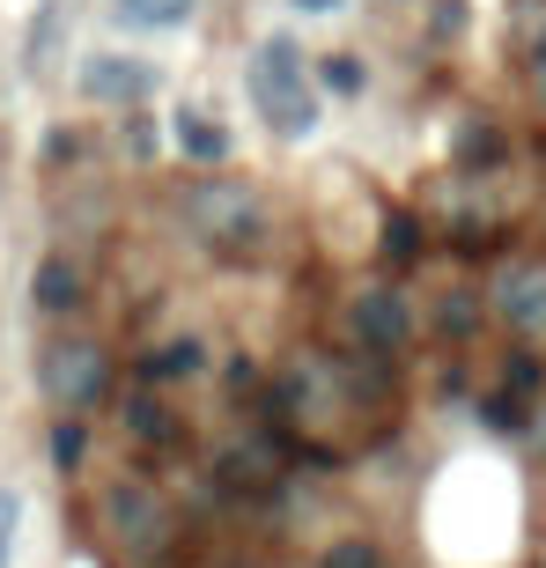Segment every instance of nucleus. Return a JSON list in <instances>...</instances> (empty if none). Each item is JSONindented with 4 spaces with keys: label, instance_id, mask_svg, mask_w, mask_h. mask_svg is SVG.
Segmentation results:
<instances>
[{
    "label": "nucleus",
    "instance_id": "f03ea898",
    "mask_svg": "<svg viewBox=\"0 0 546 568\" xmlns=\"http://www.w3.org/2000/svg\"><path fill=\"white\" fill-rule=\"evenodd\" d=\"M178 222H185L208 252L236 258L244 244H259V230H266V200H259L252 185H236V178H208V185H192L185 200H178Z\"/></svg>",
    "mask_w": 546,
    "mask_h": 568
},
{
    "label": "nucleus",
    "instance_id": "f257e3e1",
    "mask_svg": "<svg viewBox=\"0 0 546 568\" xmlns=\"http://www.w3.org/2000/svg\"><path fill=\"white\" fill-rule=\"evenodd\" d=\"M252 104L281 141H311L317 133V89L311 67H303V44L295 38H259L252 52Z\"/></svg>",
    "mask_w": 546,
    "mask_h": 568
},
{
    "label": "nucleus",
    "instance_id": "39448f33",
    "mask_svg": "<svg viewBox=\"0 0 546 568\" xmlns=\"http://www.w3.org/2000/svg\"><path fill=\"white\" fill-rule=\"evenodd\" d=\"M487 303H495V317H503L517 339H546V266L539 258H509V266H495Z\"/></svg>",
    "mask_w": 546,
    "mask_h": 568
},
{
    "label": "nucleus",
    "instance_id": "412c9836",
    "mask_svg": "<svg viewBox=\"0 0 546 568\" xmlns=\"http://www.w3.org/2000/svg\"><path fill=\"white\" fill-rule=\"evenodd\" d=\"M289 8H295V16H333L340 0H289Z\"/></svg>",
    "mask_w": 546,
    "mask_h": 568
},
{
    "label": "nucleus",
    "instance_id": "20e7f679",
    "mask_svg": "<svg viewBox=\"0 0 546 568\" xmlns=\"http://www.w3.org/2000/svg\"><path fill=\"white\" fill-rule=\"evenodd\" d=\"M104 384H111V369H104V347H97V339H60V347H44V399L60 406V414H82Z\"/></svg>",
    "mask_w": 546,
    "mask_h": 568
},
{
    "label": "nucleus",
    "instance_id": "ddd939ff",
    "mask_svg": "<svg viewBox=\"0 0 546 568\" xmlns=\"http://www.w3.org/2000/svg\"><path fill=\"white\" fill-rule=\"evenodd\" d=\"M127 428L141 443H170V406L155 399V392H133V399H127Z\"/></svg>",
    "mask_w": 546,
    "mask_h": 568
},
{
    "label": "nucleus",
    "instance_id": "6e6552de",
    "mask_svg": "<svg viewBox=\"0 0 546 568\" xmlns=\"http://www.w3.org/2000/svg\"><path fill=\"white\" fill-rule=\"evenodd\" d=\"M214 473H222V487H236V495H266L273 473H281V458H273V443H266V436H252V443H230Z\"/></svg>",
    "mask_w": 546,
    "mask_h": 568
},
{
    "label": "nucleus",
    "instance_id": "9b49d317",
    "mask_svg": "<svg viewBox=\"0 0 546 568\" xmlns=\"http://www.w3.org/2000/svg\"><path fill=\"white\" fill-rule=\"evenodd\" d=\"M30 295H38V311H74V295H82V274H74V258L52 252L38 266V281H30Z\"/></svg>",
    "mask_w": 546,
    "mask_h": 568
},
{
    "label": "nucleus",
    "instance_id": "4be33fe9",
    "mask_svg": "<svg viewBox=\"0 0 546 568\" xmlns=\"http://www.w3.org/2000/svg\"><path fill=\"white\" fill-rule=\"evenodd\" d=\"M539 97H546V74H539Z\"/></svg>",
    "mask_w": 546,
    "mask_h": 568
},
{
    "label": "nucleus",
    "instance_id": "f8f14e48",
    "mask_svg": "<svg viewBox=\"0 0 546 568\" xmlns=\"http://www.w3.org/2000/svg\"><path fill=\"white\" fill-rule=\"evenodd\" d=\"M192 8L200 0H119V22H133V30H178Z\"/></svg>",
    "mask_w": 546,
    "mask_h": 568
},
{
    "label": "nucleus",
    "instance_id": "1a4fd4ad",
    "mask_svg": "<svg viewBox=\"0 0 546 568\" xmlns=\"http://www.w3.org/2000/svg\"><path fill=\"white\" fill-rule=\"evenodd\" d=\"M170 141L185 148L192 163H230V126L208 119V111H178V119H170Z\"/></svg>",
    "mask_w": 546,
    "mask_h": 568
},
{
    "label": "nucleus",
    "instance_id": "dca6fc26",
    "mask_svg": "<svg viewBox=\"0 0 546 568\" xmlns=\"http://www.w3.org/2000/svg\"><path fill=\"white\" fill-rule=\"evenodd\" d=\"M384 258H421V222L414 214H392V222H384Z\"/></svg>",
    "mask_w": 546,
    "mask_h": 568
},
{
    "label": "nucleus",
    "instance_id": "f3484780",
    "mask_svg": "<svg viewBox=\"0 0 546 568\" xmlns=\"http://www.w3.org/2000/svg\"><path fill=\"white\" fill-rule=\"evenodd\" d=\"M16 531H22V495H16V487H0V568L16 561Z\"/></svg>",
    "mask_w": 546,
    "mask_h": 568
},
{
    "label": "nucleus",
    "instance_id": "9d476101",
    "mask_svg": "<svg viewBox=\"0 0 546 568\" xmlns=\"http://www.w3.org/2000/svg\"><path fill=\"white\" fill-rule=\"evenodd\" d=\"M200 369H208V347H200V339H170V347H155V355L141 362L148 384H192Z\"/></svg>",
    "mask_w": 546,
    "mask_h": 568
},
{
    "label": "nucleus",
    "instance_id": "6ab92c4d",
    "mask_svg": "<svg viewBox=\"0 0 546 568\" xmlns=\"http://www.w3.org/2000/svg\"><path fill=\"white\" fill-rule=\"evenodd\" d=\"M458 155H465V163H487V155H495V133H487V126H473V133L458 141Z\"/></svg>",
    "mask_w": 546,
    "mask_h": 568
},
{
    "label": "nucleus",
    "instance_id": "2eb2a0df",
    "mask_svg": "<svg viewBox=\"0 0 546 568\" xmlns=\"http://www.w3.org/2000/svg\"><path fill=\"white\" fill-rule=\"evenodd\" d=\"M82 450H89V428L74 422V414H60V428H52V465H60V473H74V465H82Z\"/></svg>",
    "mask_w": 546,
    "mask_h": 568
},
{
    "label": "nucleus",
    "instance_id": "423d86ee",
    "mask_svg": "<svg viewBox=\"0 0 546 568\" xmlns=\"http://www.w3.org/2000/svg\"><path fill=\"white\" fill-rule=\"evenodd\" d=\"M82 97L89 104H141V97H155V67L133 52H97V60H82Z\"/></svg>",
    "mask_w": 546,
    "mask_h": 568
},
{
    "label": "nucleus",
    "instance_id": "a211bd4d",
    "mask_svg": "<svg viewBox=\"0 0 546 568\" xmlns=\"http://www.w3.org/2000/svg\"><path fill=\"white\" fill-rule=\"evenodd\" d=\"M325 568H377V547H370V539H340V547L325 554Z\"/></svg>",
    "mask_w": 546,
    "mask_h": 568
},
{
    "label": "nucleus",
    "instance_id": "0eeeda50",
    "mask_svg": "<svg viewBox=\"0 0 546 568\" xmlns=\"http://www.w3.org/2000/svg\"><path fill=\"white\" fill-rule=\"evenodd\" d=\"M347 325H355V339L377 347V355H392V347L414 339V311H406V295H392V288H362L355 311H347Z\"/></svg>",
    "mask_w": 546,
    "mask_h": 568
},
{
    "label": "nucleus",
    "instance_id": "7ed1b4c3",
    "mask_svg": "<svg viewBox=\"0 0 546 568\" xmlns=\"http://www.w3.org/2000/svg\"><path fill=\"white\" fill-rule=\"evenodd\" d=\"M97 525H104V539L119 554H133V561H163L178 517H170V503L148 480H111L104 503H97Z\"/></svg>",
    "mask_w": 546,
    "mask_h": 568
},
{
    "label": "nucleus",
    "instance_id": "aec40b11",
    "mask_svg": "<svg viewBox=\"0 0 546 568\" xmlns=\"http://www.w3.org/2000/svg\"><path fill=\"white\" fill-rule=\"evenodd\" d=\"M443 333H473V303H443Z\"/></svg>",
    "mask_w": 546,
    "mask_h": 568
},
{
    "label": "nucleus",
    "instance_id": "4468645a",
    "mask_svg": "<svg viewBox=\"0 0 546 568\" xmlns=\"http://www.w3.org/2000/svg\"><path fill=\"white\" fill-rule=\"evenodd\" d=\"M317 74H325V89H333V97H362V82H370V67H362L355 52H333Z\"/></svg>",
    "mask_w": 546,
    "mask_h": 568
}]
</instances>
